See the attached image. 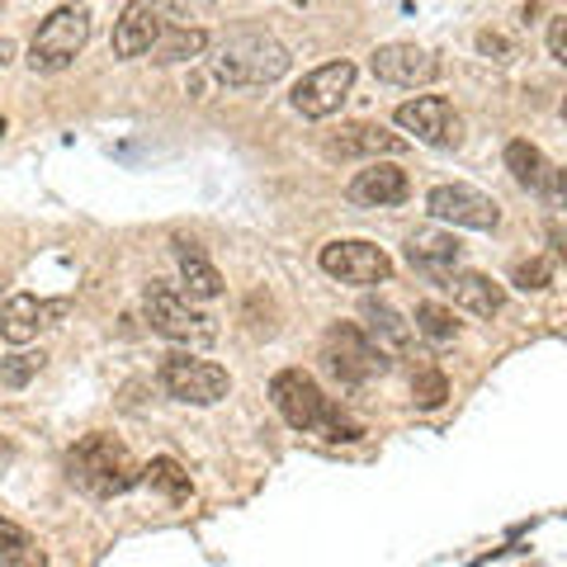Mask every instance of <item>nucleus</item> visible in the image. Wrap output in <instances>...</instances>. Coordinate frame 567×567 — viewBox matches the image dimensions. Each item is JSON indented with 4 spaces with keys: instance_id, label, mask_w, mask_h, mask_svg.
Wrapping results in <instances>:
<instances>
[{
    "instance_id": "obj_1",
    "label": "nucleus",
    "mask_w": 567,
    "mask_h": 567,
    "mask_svg": "<svg viewBox=\"0 0 567 567\" xmlns=\"http://www.w3.org/2000/svg\"><path fill=\"white\" fill-rule=\"evenodd\" d=\"M270 398H275V412L303 435H322L331 445H354L364 431L360 421L346 416L322 388H317L303 369H284V374L270 379Z\"/></svg>"
},
{
    "instance_id": "obj_2",
    "label": "nucleus",
    "mask_w": 567,
    "mask_h": 567,
    "mask_svg": "<svg viewBox=\"0 0 567 567\" xmlns=\"http://www.w3.org/2000/svg\"><path fill=\"white\" fill-rule=\"evenodd\" d=\"M208 66L213 76L233 91H256V85H275L289 71V52L265 29H233L218 43H208Z\"/></svg>"
},
{
    "instance_id": "obj_3",
    "label": "nucleus",
    "mask_w": 567,
    "mask_h": 567,
    "mask_svg": "<svg viewBox=\"0 0 567 567\" xmlns=\"http://www.w3.org/2000/svg\"><path fill=\"white\" fill-rule=\"evenodd\" d=\"M66 477L91 496H123L128 487L142 483V464L114 435H85L66 454Z\"/></svg>"
},
{
    "instance_id": "obj_4",
    "label": "nucleus",
    "mask_w": 567,
    "mask_h": 567,
    "mask_svg": "<svg viewBox=\"0 0 567 567\" xmlns=\"http://www.w3.org/2000/svg\"><path fill=\"white\" fill-rule=\"evenodd\" d=\"M91 43V10L85 6H62L39 24L29 43V66L33 71H66Z\"/></svg>"
},
{
    "instance_id": "obj_5",
    "label": "nucleus",
    "mask_w": 567,
    "mask_h": 567,
    "mask_svg": "<svg viewBox=\"0 0 567 567\" xmlns=\"http://www.w3.org/2000/svg\"><path fill=\"white\" fill-rule=\"evenodd\" d=\"M142 312H147V322L156 336H166V341H181V346H208L218 327L208 322V317L189 303V293H175L171 284H147V293H142Z\"/></svg>"
},
{
    "instance_id": "obj_6",
    "label": "nucleus",
    "mask_w": 567,
    "mask_h": 567,
    "mask_svg": "<svg viewBox=\"0 0 567 567\" xmlns=\"http://www.w3.org/2000/svg\"><path fill=\"white\" fill-rule=\"evenodd\" d=\"M181 20V0H133L114 24V58H147V48Z\"/></svg>"
},
{
    "instance_id": "obj_7",
    "label": "nucleus",
    "mask_w": 567,
    "mask_h": 567,
    "mask_svg": "<svg viewBox=\"0 0 567 567\" xmlns=\"http://www.w3.org/2000/svg\"><path fill=\"white\" fill-rule=\"evenodd\" d=\"M162 388L175 402H189V406H213L227 398V369L208 364V360H194V354H166L162 360Z\"/></svg>"
},
{
    "instance_id": "obj_8",
    "label": "nucleus",
    "mask_w": 567,
    "mask_h": 567,
    "mask_svg": "<svg viewBox=\"0 0 567 567\" xmlns=\"http://www.w3.org/2000/svg\"><path fill=\"white\" fill-rule=\"evenodd\" d=\"M322 360H327V369L341 383H369V379H379L383 369H388V360L383 354L369 346V336L360 331V327H350V322H341V327H331L327 336H322Z\"/></svg>"
},
{
    "instance_id": "obj_9",
    "label": "nucleus",
    "mask_w": 567,
    "mask_h": 567,
    "mask_svg": "<svg viewBox=\"0 0 567 567\" xmlns=\"http://www.w3.org/2000/svg\"><path fill=\"white\" fill-rule=\"evenodd\" d=\"M425 208H431L435 223H454V227H473V233H492L502 223V208H496L492 194L473 189V185H435L425 194Z\"/></svg>"
},
{
    "instance_id": "obj_10",
    "label": "nucleus",
    "mask_w": 567,
    "mask_h": 567,
    "mask_svg": "<svg viewBox=\"0 0 567 567\" xmlns=\"http://www.w3.org/2000/svg\"><path fill=\"white\" fill-rule=\"evenodd\" d=\"M317 265L341 279V284H383L388 275H393V260H388L383 246L374 241H327L322 251H317Z\"/></svg>"
},
{
    "instance_id": "obj_11",
    "label": "nucleus",
    "mask_w": 567,
    "mask_h": 567,
    "mask_svg": "<svg viewBox=\"0 0 567 567\" xmlns=\"http://www.w3.org/2000/svg\"><path fill=\"white\" fill-rule=\"evenodd\" d=\"M350 85H354V62L341 58V62H327V66L308 71V76L293 85L289 100H293V110L303 118H331L346 104Z\"/></svg>"
},
{
    "instance_id": "obj_12",
    "label": "nucleus",
    "mask_w": 567,
    "mask_h": 567,
    "mask_svg": "<svg viewBox=\"0 0 567 567\" xmlns=\"http://www.w3.org/2000/svg\"><path fill=\"white\" fill-rule=\"evenodd\" d=\"M398 128L412 133L416 142H425V147H454L458 142V114L450 110V100L416 95V100L398 104Z\"/></svg>"
},
{
    "instance_id": "obj_13",
    "label": "nucleus",
    "mask_w": 567,
    "mask_h": 567,
    "mask_svg": "<svg viewBox=\"0 0 567 567\" xmlns=\"http://www.w3.org/2000/svg\"><path fill=\"white\" fill-rule=\"evenodd\" d=\"M369 66H374L379 81L406 85V91H416V85H431L440 76V62L425 48H416V43H383L374 58H369Z\"/></svg>"
},
{
    "instance_id": "obj_14",
    "label": "nucleus",
    "mask_w": 567,
    "mask_h": 567,
    "mask_svg": "<svg viewBox=\"0 0 567 567\" xmlns=\"http://www.w3.org/2000/svg\"><path fill=\"white\" fill-rule=\"evenodd\" d=\"M406 194H412V185H406V171L393 166V162H379V156L346 185V199L360 204V208H393V204L406 199Z\"/></svg>"
},
{
    "instance_id": "obj_15",
    "label": "nucleus",
    "mask_w": 567,
    "mask_h": 567,
    "mask_svg": "<svg viewBox=\"0 0 567 567\" xmlns=\"http://www.w3.org/2000/svg\"><path fill=\"white\" fill-rule=\"evenodd\" d=\"M360 331L369 336V346H374L383 360H402L406 350H412V322H402V317L379 303V298H364V308H360Z\"/></svg>"
},
{
    "instance_id": "obj_16",
    "label": "nucleus",
    "mask_w": 567,
    "mask_h": 567,
    "mask_svg": "<svg viewBox=\"0 0 567 567\" xmlns=\"http://www.w3.org/2000/svg\"><path fill=\"white\" fill-rule=\"evenodd\" d=\"M62 303H39L33 293H14L6 308H0V341L10 346H29L39 341V331L48 327V317H58Z\"/></svg>"
},
{
    "instance_id": "obj_17",
    "label": "nucleus",
    "mask_w": 567,
    "mask_h": 567,
    "mask_svg": "<svg viewBox=\"0 0 567 567\" xmlns=\"http://www.w3.org/2000/svg\"><path fill=\"white\" fill-rule=\"evenodd\" d=\"M402 152V137L398 133H388L383 123H346L341 137H331L327 142V156H393Z\"/></svg>"
},
{
    "instance_id": "obj_18",
    "label": "nucleus",
    "mask_w": 567,
    "mask_h": 567,
    "mask_svg": "<svg viewBox=\"0 0 567 567\" xmlns=\"http://www.w3.org/2000/svg\"><path fill=\"white\" fill-rule=\"evenodd\" d=\"M440 284H445V289L454 293V303L468 308L473 317H496V312H502V303H506V289H502V284H492L487 275H473V270H464V275L450 270Z\"/></svg>"
},
{
    "instance_id": "obj_19",
    "label": "nucleus",
    "mask_w": 567,
    "mask_h": 567,
    "mask_svg": "<svg viewBox=\"0 0 567 567\" xmlns=\"http://www.w3.org/2000/svg\"><path fill=\"white\" fill-rule=\"evenodd\" d=\"M406 256H412V265L416 270H425L431 279H445L458 260H464V246H458L454 237H445V233H412V241H406Z\"/></svg>"
},
{
    "instance_id": "obj_20",
    "label": "nucleus",
    "mask_w": 567,
    "mask_h": 567,
    "mask_svg": "<svg viewBox=\"0 0 567 567\" xmlns=\"http://www.w3.org/2000/svg\"><path fill=\"white\" fill-rule=\"evenodd\" d=\"M506 171L516 175V185H525V189H554V194H563V175L544 162V152L535 147V142H525V137H516L506 147Z\"/></svg>"
},
{
    "instance_id": "obj_21",
    "label": "nucleus",
    "mask_w": 567,
    "mask_h": 567,
    "mask_svg": "<svg viewBox=\"0 0 567 567\" xmlns=\"http://www.w3.org/2000/svg\"><path fill=\"white\" fill-rule=\"evenodd\" d=\"M175 265H181V284L189 298H218L223 293V275L208 265V256L194 241H175Z\"/></svg>"
},
{
    "instance_id": "obj_22",
    "label": "nucleus",
    "mask_w": 567,
    "mask_h": 567,
    "mask_svg": "<svg viewBox=\"0 0 567 567\" xmlns=\"http://www.w3.org/2000/svg\"><path fill=\"white\" fill-rule=\"evenodd\" d=\"M204 48H208V33H204V29L175 24V29H166L162 39H156V43L147 48V58H152V62H162V66H171V62H189V58H204Z\"/></svg>"
},
{
    "instance_id": "obj_23",
    "label": "nucleus",
    "mask_w": 567,
    "mask_h": 567,
    "mask_svg": "<svg viewBox=\"0 0 567 567\" xmlns=\"http://www.w3.org/2000/svg\"><path fill=\"white\" fill-rule=\"evenodd\" d=\"M416 331L425 336V341L445 346V341H454V336H458V322H454V312H450V308L421 303V308H416Z\"/></svg>"
},
{
    "instance_id": "obj_24",
    "label": "nucleus",
    "mask_w": 567,
    "mask_h": 567,
    "mask_svg": "<svg viewBox=\"0 0 567 567\" xmlns=\"http://www.w3.org/2000/svg\"><path fill=\"white\" fill-rule=\"evenodd\" d=\"M142 483L162 487L166 496H189V473L175 464V458H152V464L142 468Z\"/></svg>"
},
{
    "instance_id": "obj_25",
    "label": "nucleus",
    "mask_w": 567,
    "mask_h": 567,
    "mask_svg": "<svg viewBox=\"0 0 567 567\" xmlns=\"http://www.w3.org/2000/svg\"><path fill=\"white\" fill-rule=\"evenodd\" d=\"M445 398H450V383H445L440 369H421V374L412 379V402L416 406H440Z\"/></svg>"
},
{
    "instance_id": "obj_26",
    "label": "nucleus",
    "mask_w": 567,
    "mask_h": 567,
    "mask_svg": "<svg viewBox=\"0 0 567 567\" xmlns=\"http://www.w3.org/2000/svg\"><path fill=\"white\" fill-rule=\"evenodd\" d=\"M43 369V354H10L6 364H0V383H10V388H20L29 383L33 374Z\"/></svg>"
},
{
    "instance_id": "obj_27",
    "label": "nucleus",
    "mask_w": 567,
    "mask_h": 567,
    "mask_svg": "<svg viewBox=\"0 0 567 567\" xmlns=\"http://www.w3.org/2000/svg\"><path fill=\"white\" fill-rule=\"evenodd\" d=\"M20 548H29L24 525H14L10 516H0V558H20Z\"/></svg>"
},
{
    "instance_id": "obj_28",
    "label": "nucleus",
    "mask_w": 567,
    "mask_h": 567,
    "mask_svg": "<svg viewBox=\"0 0 567 567\" xmlns=\"http://www.w3.org/2000/svg\"><path fill=\"white\" fill-rule=\"evenodd\" d=\"M548 279H554V270H548V260H529L516 270V284L520 289H548Z\"/></svg>"
},
{
    "instance_id": "obj_29",
    "label": "nucleus",
    "mask_w": 567,
    "mask_h": 567,
    "mask_svg": "<svg viewBox=\"0 0 567 567\" xmlns=\"http://www.w3.org/2000/svg\"><path fill=\"white\" fill-rule=\"evenodd\" d=\"M548 52H554V62H567V20H548Z\"/></svg>"
},
{
    "instance_id": "obj_30",
    "label": "nucleus",
    "mask_w": 567,
    "mask_h": 567,
    "mask_svg": "<svg viewBox=\"0 0 567 567\" xmlns=\"http://www.w3.org/2000/svg\"><path fill=\"white\" fill-rule=\"evenodd\" d=\"M483 52H506V43L496 39V33H483Z\"/></svg>"
},
{
    "instance_id": "obj_31",
    "label": "nucleus",
    "mask_w": 567,
    "mask_h": 567,
    "mask_svg": "<svg viewBox=\"0 0 567 567\" xmlns=\"http://www.w3.org/2000/svg\"><path fill=\"white\" fill-rule=\"evenodd\" d=\"M14 58V43H6V39H0V66H6Z\"/></svg>"
},
{
    "instance_id": "obj_32",
    "label": "nucleus",
    "mask_w": 567,
    "mask_h": 567,
    "mask_svg": "<svg viewBox=\"0 0 567 567\" xmlns=\"http://www.w3.org/2000/svg\"><path fill=\"white\" fill-rule=\"evenodd\" d=\"M0 458H6V440H0Z\"/></svg>"
}]
</instances>
